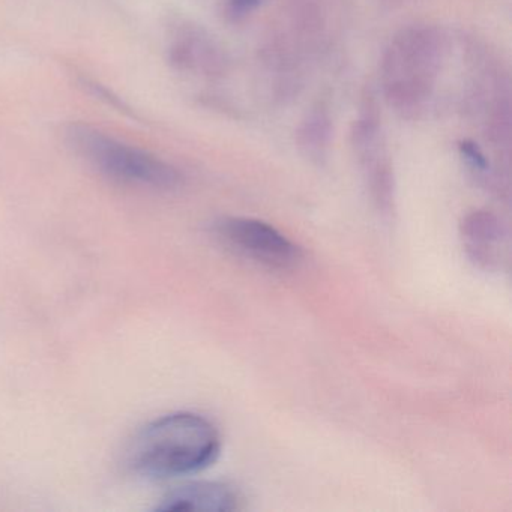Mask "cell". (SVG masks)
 Returning a JSON list of instances; mask_svg holds the SVG:
<instances>
[{
  "label": "cell",
  "instance_id": "obj_10",
  "mask_svg": "<svg viewBox=\"0 0 512 512\" xmlns=\"http://www.w3.org/2000/svg\"><path fill=\"white\" fill-rule=\"evenodd\" d=\"M458 154L476 181L484 185L496 184V176L491 169L490 160L478 143L470 139L461 140L458 143Z\"/></svg>",
  "mask_w": 512,
  "mask_h": 512
},
{
  "label": "cell",
  "instance_id": "obj_7",
  "mask_svg": "<svg viewBox=\"0 0 512 512\" xmlns=\"http://www.w3.org/2000/svg\"><path fill=\"white\" fill-rule=\"evenodd\" d=\"M169 53L170 62L176 68L203 76H223L229 65L223 49L199 28H184L178 32Z\"/></svg>",
  "mask_w": 512,
  "mask_h": 512
},
{
  "label": "cell",
  "instance_id": "obj_11",
  "mask_svg": "<svg viewBox=\"0 0 512 512\" xmlns=\"http://www.w3.org/2000/svg\"><path fill=\"white\" fill-rule=\"evenodd\" d=\"M262 2L263 0H229L230 16L235 17V19L245 17L257 10Z\"/></svg>",
  "mask_w": 512,
  "mask_h": 512
},
{
  "label": "cell",
  "instance_id": "obj_3",
  "mask_svg": "<svg viewBox=\"0 0 512 512\" xmlns=\"http://www.w3.org/2000/svg\"><path fill=\"white\" fill-rule=\"evenodd\" d=\"M64 136L74 154L100 175L119 184L146 190L172 191L184 182V176L172 164L127 145L92 125H68Z\"/></svg>",
  "mask_w": 512,
  "mask_h": 512
},
{
  "label": "cell",
  "instance_id": "obj_4",
  "mask_svg": "<svg viewBox=\"0 0 512 512\" xmlns=\"http://www.w3.org/2000/svg\"><path fill=\"white\" fill-rule=\"evenodd\" d=\"M350 142L371 202L383 217L395 211V175L383 133L382 119L371 95L364 98L359 118L353 122Z\"/></svg>",
  "mask_w": 512,
  "mask_h": 512
},
{
  "label": "cell",
  "instance_id": "obj_9",
  "mask_svg": "<svg viewBox=\"0 0 512 512\" xmlns=\"http://www.w3.org/2000/svg\"><path fill=\"white\" fill-rule=\"evenodd\" d=\"M332 134L334 128L328 107L325 104H316L308 110L296 130V145L308 161L323 164L328 160Z\"/></svg>",
  "mask_w": 512,
  "mask_h": 512
},
{
  "label": "cell",
  "instance_id": "obj_6",
  "mask_svg": "<svg viewBox=\"0 0 512 512\" xmlns=\"http://www.w3.org/2000/svg\"><path fill=\"white\" fill-rule=\"evenodd\" d=\"M461 242L473 265L484 271H497L505 262L508 233L494 212L478 209L463 217Z\"/></svg>",
  "mask_w": 512,
  "mask_h": 512
},
{
  "label": "cell",
  "instance_id": "obj_8",
  "mask_svg": "<svg viewBox=\"0 0 512 512\" xmlns=\"http://www.w3.org/2000/svg\"><path fill=\"white\" fill-rule=\"evenodd\" d=\"M241 508L238 491L217 481H197L167 493L157 511L227 512Z\"/></svg>",
  "mask_w": 512,
  "mask_h": 512
},
{
  "label": "cell",
  "instance_id": "obj_2",
  "mask_svg": "<svg viewBox=\"0 0 512 512\" xmlns=\"http://www.w3.org/2000/svg\"><path fill=\"white\" fill-rule=\"evenodd\" d=\"M221 436L205 416L176 412L149 422L127 452L128 467L137 475L169 479L202 472L217 461Z\"/></svg>",
  "mask_w": 512,
  "mask_h": 512
},
{
  "label": "cell",
  "instance_id": "obj_1",
  "mask_svg": "<svg viewBox=\"0 0 512 512\" xmlns=\"http://www.w3.org/2000/svg\"><path fill=\"white\" fill-rule=\"evenodd\" d=\"M451 44L442 29L415 25L392 38L380 64L388 106L403 119H421L430 110Z\"/></svg>",
  "mask_w": 512,
  "mask_h": 512
},
{
  "label": "cell",
  "instance_id": "obj_5",
  "mask_svg": "<svg viewBox=\"0 0 512 512\" xmlns=\"http://www.w3.org/2000/svg\"><path fill=\"white\" fill-rule=\"evenodd\" d=\"M212 232L224 247L269 269H290L302 259L301 247L272 224L256 218H221Z\"/></svg>",
  "mask_w": 512,
  "mask_h": 512
}]
</instances>
